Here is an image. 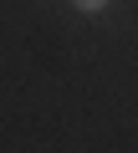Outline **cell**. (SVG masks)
Masks as SVG:
<instances>
[{
    "label": "cell",
    "instance_id": "1",
    "mask_svg": "<svg viewBox=\"0 0 138 153\" xmlns=\"http://www.w3.org/2000/svg\"><path fill=\"white\" fill-rule=\"evenodd\" d=\"M72 5H77V10H102L107 0H72Z\"/></svg>",
    "mask_w": 138,
    "mask_h": 153
}]
</instances>
